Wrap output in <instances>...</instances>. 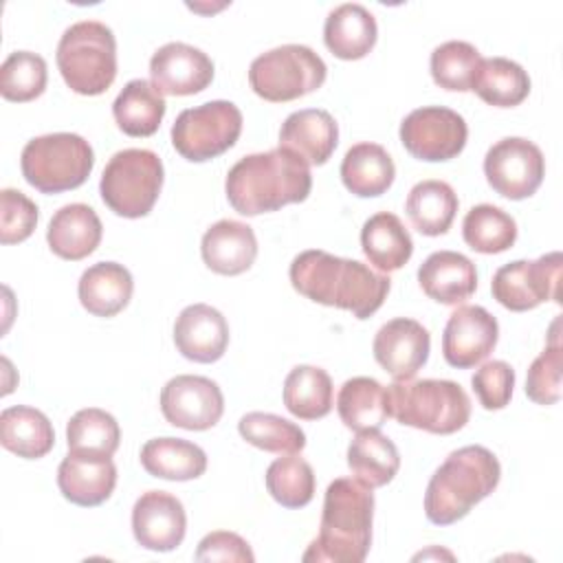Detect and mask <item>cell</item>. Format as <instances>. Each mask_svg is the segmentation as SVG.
Here are the masks:
<instances>
[{
  "label": "cell",
  "instance_id": "obj_46",
  "mask_svg": "<svg viewBox=\"0 0 563 563\" xmlns=\"http://www.w3.org/2000/svg\"><path fill=\"white\" fill-rule=\"evenodd\" d=\"M196 561H235V563H253L255 556L249 543L229 530H213L198 543Z\"/></svg>",
  "mask_w": 563,
  "mask_h": 563
},
{
  "label": "cell",
  "instance_id": "obj_25",
  "mask_svg": "<svg viewBox=\"0 0 563 563\" xmlns=\"http://www.w3.org/2000/svg\"><path fill=\"white\" fill-rule=\"evenodd\" d=\"M378 37L376 18L356 2H345L332 9L323 24V42L339 59L365 57Z\"/></svg>",
  "mask_w": 563,
  "mask_h": 563
},
{
  "label": "cell",
  "instance_id": "obj_40",
  "mask_svg": "<svg viewBox=\"0 0 563 563\" xmlns=\"http://www.w3.org/2000/svg\"><path fill=\"white\" fill-rule=\"evenodd\" d=\"M266 490L284 508H303L314 497V471L295 453L277 457L266 468Z\"/></svg>",
  "mask_w": 563,
  "mask_h": 563
},
{
  "label": "cell",
  "instance_id": "obj_15",
  "mask_svg": "<svg viewBox=\"0 0 563 563\" xmlns=\"http://www.w3.org/2000/svg\"><path fill=\"white\" fill-rule=\"evenodd\" d=\"M497 319L482 306L453 310L442 334V354L451 367L468 369L482 363L497 345Z\"/></svg>",
  "mask_w": 563,
  "mask_h": 563
},
{
  "label": "cell",
  "instance_id": "obj_35",
  "mask_svg": "<svg viewBox=\"0 0 563 563\" xmlns=\"http://www.w3.org/2000/svg\"><path fill=\"white\" fill-rule=\"evenodd\" d=\"M332 378L314 365H297L284 380V405L299 420H317L332 411Z\"/></svg>",
  "mask_w": 563,
  "mask_h": 563
},
{
  "label": "cell",
  "instance_id": "obj_19",
  "mask_svg": "<svg viewBox=\"0 0 563 563\" xmlns=\"http://www.w3.org/2000/svg\"><path fill=\"white\" fill-rule=\"evenodd\" d=\"M176 350L194 363H216L229 345V323L209 303H191L174 323Z\"/></svg>",
  "mask_w": 563,
  "mask_h": 563
},
{
  "label": "cell",
  "instance_id": "obj_2",
  "mask_svg": "<svg viewBox=\"0 0 563 563\" xmlns=\"http://www.w3.org/2000/svg\"><path fill=\"white\" fill-rule=\"evenodd\" d=\"M310 187V165L284 147L240 158L224 180L227 200L240 216H260L303 202Z\"/></svg>",
  "mask_w": 563,
  "mask_h": 563
},
{
  "label": "cell",
  "instance_id": "obj_31",
  "mask_svg": "<svg viewBox=\"0 0 563 563\" xmlns=\"http://www.w3.org/2000/svg\"><path fill=\"white\" fill-rule=\"evenodd\" d=\"M141 464L152 477L187 482L207 471V453L183 438H152L141 449Z\"/></svg>",
  "mask_w": 563,
  "mask_h": 563
},
{
  "label": "cell",
  "instance_id": "obj_41",
  "mask_svg": "<svg viewBox=\"0 0 563 563\" xmlns=\"http://www.w3.org/2000/svg\"><path fill=\"white\" fill-rule=\"evenodd\" d=\"M479 51L464 40H449L431 53V77L444 90L468 92L479 68Z\"/></svg>",
  "mask_w": 563,
  "mask_h": 563
},
{
  "label": "cell",
  "instance_id": "obj_24",
  "mask_svg": "<svg viewBox=\"0 0 563 563\" xmlns=\"http://www.w3.org/2000/svg\"><path fill=\"white\" fill-rule=\"evenodd\" d=\"M103 227L92 207L84 202L64 205L57 209L46 229L51 251L62 260H84L99 246Z\"/></svg>",
  "mask_w": 563,
  "mask_h": 563
},
{
  "label": "cell",
  "instance_id": "obj_33",
  "mask_svg": "<svg viewBox=\"0 0 563 563\" xmlns=\"http://www.w3.org/2000/svg\"><path fill=\"white\" fill-rule=\"evenodd\" d=\"M457 205V196L449 183L429 178L411 187L405 202V211L416 231L435 238L449 231Z\"/></svg>",
  "mask_w": 563,
  "mask_h": 563
},
{
  "label": "cell",
  "instance_id": "obj_42",
  "mask_svg": "<svg viewBox=\"0 0 563 563\" xmlns=\"http://www.w3.org/2000/svg\"><path fill=\"white\" fill-rule=\"evenodd\" d=\"M46 62L31 51L11 53L0 68V95L7 101L26 103L40 97L46 88Z\"/></svg>",
  "mask_w": 563,
  "mask_h": 563
},
{
  "label": "cell",
  "instance_id": "obj_20",
  "mask_svg": "<svg viewBox=\"0 0 563 563\" xmlns=\"http://www.w3.org/2000/svg\"><path fill=\"white\" fill-rule=\"evenodd\" d=\"M57 486L70 504L86 508L103 504L117 486L112 455L68 451L57 468Z\"/></svg>",
  "mask_w": 563,
  "mask_h": 563
},
{
  "label": "cell",
  "instance_id": "obj_37",
  "mask_svg": "<svg viewBox=\"0 0 563 563\" xmlns=\"http://www.w3.org/2000/svg\"><path fill=\"white\" fill-rule=\"evenodd\" d=\"M464 242L484 255L508 251L517 240V222L510 213L495 205H475L462 222Z\"/></svg>",
  "mask_w": 563,
  "mask_h": 563
},
{
  "label": "cell",
  "instance_id": "obj_18",
  "mask_svg": "<svg viewBox=\"0 0 563 563\" xmlns=\"http://www.w3.org/2000/svg\"><path fill=\"white\" fill-rule=\"evenodd\" d=\"M132 532L145 550H176L187 532V515L180 499L165 490L143 493L132 508Z\"/></svg>",
  "mask_w": 563,
  "mask_h": 563
},
{
  "label": "cell",
  "instance_id": "obj_6",
  "mask_svg": "<svg viewBox=\"0 0 563 563\" xmlns=\"http://www.w3.org/2000/svg\"><path fill=\"white\" fill-rule=\"evenodd\" d=\"M55 57L66 86L77 95H101L117 77L114 33L97 20L70 24L59 37Z\"/></svg>",
  "mask_w": 563,
  "mask_h": 563
},
{
  "label": "cell",
  "instance_id": "obj_17",
  "mask_svg": "<svg viewBox=\"0 0 563 563\" xmlns=\"http://www.w3.org/2000/svg\"><path fill=\"white\" fill-rule=\"evenodd\" d=\"M372 350L376 363L394 380H409L427 363L431 336L416 319L396 317L378 328Z\"/></svg>",
  "mask_w": 563,
  "mask_h": 563
},
{
  "label": "cell",
  "instance_id": "obj_14",
  "mask_svg": "<svg viewBox=\"0 0 563 563\" xmlns=\"http://www.w3.org/2000/svg\"><path fill=\"white\" fill-rule=\"evenodd\" d=\"M161 411L174 427L207 431L220 422L224 396L216 380L196 374H180L161 389Z\"/></svg>",
  "mask_w": 563,
  "mask_h": 563
},
{
  "label": "cell",
  "instance_id": "obj_38",
  "mask_svg": "<svg viewBox=\"0 0 563 563\" xmlns=\"http://www.w3.org/2000/svg\"><path fill=\"white\" fill-rule=\"evenodd\" d=\"M240 435L268 453H299L306 446V433L299 429V424L264 411H249L238 422Z\"/></svg>",
  "mask_w": 563,
  "mask_h": 563
},
{
  "label": "cell",
  "instance_id": "obj_4",
  "mask_svg": "<svg viewBox=\"0 0 563 563\" xmlns=\"http://www.w3.org/2000/svg\"><path fill=\"white\" fill-rule=\"evenodd\" d=\"M499 479V460L486 446L468 444L449 453L427 484V519L435 526H451L464 519L475 504L497 488Z\"/></svg>",
  "mask_w": 563,
  "mask_h": 563
},
{
  "label": "cell",
  "instance_id": "obj_43",
  "mask_svg": "<svg viewBox=\"0 0 563 563\" xmlns=\"http://www.w3.org/2000/svg\"><path fill=\"white\" fill-rule=\"evenodd\" d=\"M561 339H559V319L552 323L550 341L545 350L532 361L526 376V396L537 405H554L561 398Z\"/></svg>",
  "mask_w": 563,
  "mask_h": 563
},
{
  "label": "cell",
  "instance_id": "obj_10",
  "mask_svg": "<svg viewBox=\"0 0 563 563\" xmlns=\"http://www.w3.org/2000/svg\"><path fill=\"white\" fill-rule=\"evenodd\" d=\"M242 132V112L233 101L216 99L183 110L172 125L174 150L191 161H211L235 145Z\"/></svg>",
  "mask_w": 563,
  "mask_h": 563
},
{
  "label": "cell",
  "instance_id": "obj_44",
  "mask_svg": "<svg viewBox=\"0 0 563 563\" xmlns=\"http://www.w3.org/2000/svg\"><path fill=\"white\" fill-rule=\"evenodd\" d=\"M0 242L18 244L24 242L37 224V205L18 189L0 191Z\"/></svg>",
  "mask_w": 563,
  "mask_h": 563
},
{
  "label": "cell",
  "instance_id": "obj_45",
  "mask_svg": "<svg viewBox=\"0 0 563 563\" xmlns=\"http://www.w3.org/2000/svg\"><path fill=\"white\" fill-rule=\"evenodd\" d=\"M471 385L484 409H504L512 396L515 369L506 361H488L473 374Z\"/></svg>",
  "mask_w": 563,
  "mask_h": 563
},
{
  "label": "cell",
  "instance_id": "obj_30",
  "mask_svg": "<svg viewBox=\"0 0 563 563\" xmlns=\"http://www.w3.org/2000/svg\"><path fill=\"white\" fill-rule=\"evenodd\" d=\"M165 110V97L147 79L128 81L112 103L114 121L128 136H152L161 128Z\"/></svg>",
  "mask_w": 563,
  "mask_h": 563
},
{
  "label": "cell",
  "instance_id": "obj_39",
  "mask_svg": "<svg viewBox=\"0 0 563 563\" xmlns=\"http://www.w3.org/2000/svg\"><path fill=\"white\" fill-rule=\"evenodd\" d=\"M119 422L99 407L79 409L66 424L68 451L112 455L119 449Z\"/></svg>",
  "mask_w": 563,
  "mask_h": 563
},
{
  "label": "cell",
  "instance_id": "obj_34",
  "mask_svg": "<svg viewBox=\"0 0 563 563\" xmlns=\"http://www.w3.org/2000/svg\"><path fill=\"white\" fill-rule=\"evenodd\" d=\"M336 411L341 422L354 433L380 429L387 420L385 387L376 378L354 376L341 385Z\"/></svg>",
  "mask_w": 563,
  "mask_h": 563
},
{
  "label": "cell",
  "instance_id": "obj_11",
  "mask_svg": "<svg viewBox=\"0 0 563 563\" xmlns=\"http://www.w3.org/2000/svg\"><path fill=\"white\" fill-rule=\"evenodd\" d=\"M561 264L559 251L545 253L539 260H515L495 271L490 290L493 297L512 312H526L543 301H561Z\"/></svg>",
  "mask_w": 563,
  "mask_h": 563
},
{
  "label": "cell",
  "instance_id": "obj_29",
  "mask_svg": "<svg viewBox=\"0 0 563 563\" xmlns=\"http://www.w3.org/2000/svg\"><path fill=\"white\" fill-rule=\"evenodd\" d=\"M0 442L18 457L37 460L53 449L55 431L40 409L15 405L0 413Z\"/></svg>",
  "mask_w": 563,
  "mask_h": 563
},
{
  "label": "cell",
  "instance_id": "obj_28",
  "mask_svg": "<svg viewBox=\"0 0 563 563\" xmlns=\"http://www.w3.org/2000/svg\"><path fill=\"white\" fill-rule=\"evenodd\" d=\"M396 176V165L387 150L378 143L352 145L341 163V180L345 189L358 198L385 194Z\"/></svg>",
  "mask_w": 563,
  "mask_h": 563
},
{
  "label": "cell",
  "instance_id": "obj_5",
  "mask_svg": "<svg viewBox=\"0 0 563 563\" xmlns=\"http://www.w3.org/2000/svg\"><path fill=\"white\" fill-rule=\"evenodd\" d=\"M387 416L435 435L460 431L471 418V398L455 380H396L385 387Z\"/></svg>",
  "mask_w": 563,
  "mask_h": 563
},
{
  "label": "cell",
  "instance_id": "obj_3",
  "mask_svg": "<svg viewBox=\"0 0 563 563\" xmlns=\"http://www.w3.org/2000/svg\"><path fill=\"white\" fill-rule=\"evenodd\" d=\"M374 493L356 477H336L328 484L319 537L303 552V561L361 563L372 545Z\"/></svg>",
  "mask_w": 563,
  "mask_h": 563
},
{
  "label": "cell",
  "instance_id": "obj_21",
  "mask_svg": "<svg viewBox=\"0 0 563 563\" xmlns=\"http://www.w3.org/2000/svg\"><path fill=\"white\" fill-rule=\"evenodd\" d=\"M339 143V125L328 110L303 108L286 117L279 147L297 154L308 165H323Z\"/></svg>",
  "mask_w": 563,
  "mask_h": 563
},
{
  "label": "cell",
  "instance_id": "obj_8",
  "mask_svg": "<svg viewBox=\"0 0 563 563\" xmlns=\"http://www.w3.org/2000/svg\"><path fill=\"white\" fill-rule=\"evenodd\" d=\"M163 161L152 150L128 147L108 161L99 180L101 200L121 218H143L163 189Z\"/></svg>",
  "mask_w": 563,
  "mask_h": 563
},
{
  "label": "cell",
  "instance_id": "obj_26",
  "mask_svg": "<svg viewBox=\"0 0 563 563\" xmlns=\"http://www.w3.org/2000/svg\"><path fill=\"white\" fill-rule=\"evenodd\" d=\"M134 282L130 271L117 262H97L88 266L77 284L81 306L95 317L119 314L132 297Z\"/></svg>",
  "mask_w": 563,
  "mask_h": 563
},
{
  "label": "cell",
  "instance_id": "obj_22",
  "mask_svg": "<svg viewBox=\"0 0 563 563\" xmlns=\"http://www.w3.org/2000/svg\"><path fill=\"white\" fill-rule=\"evenodd\" d=\"M418 282L433 301L457 306L475 292L477 271L475 264L457 251H435L420 264Z\"/></svg>",
  "mask_w": 563,
  "mask_h": 563
},
{
  "label": "cell",
  "instance_id": "obj_32",
  "mask_svg": "<svg viewBox=\"0 0 563 563\" xmlns=\"http://www.w3.org/2000/svg\"><path fill=\"white\" fill-rule=\"evenodd\" d=\"M347 466L361 484L380 488L398 473L400 455L396 444L380 433V429L358 431L347 446Z\"/></svg>",
  "mask_w": 563,
  "mask_h": 563
},
{
  "label": "cell",
  "instance_id": "obj_7",
  "mask_svg": "<svg viewBox=\"0 0 563 563\" xmlns=\"http://www.w3.org/2000/svg\"><path fill=\"white\" fill-rule=\"evenodd\" d=\"M24 180L42 194H62L81 187L92 167V145L73 132H53L31 139L20 156Z\"/></svg>",
  "mask_w": 563,
  "mask_h": 563
},
{
  "label": "cell",
  "instance_id": "obj_27",
  "mask_svg": "<svg viewBox=\"0 0 563 563\" xmlns=\"http://www.w3.org/2000/svg\"><path fill=\"white\" fill-rule=\"evenodd\" d=\"M361 246L372 266L380 273L402 268L413 253V240L398 216L389 211L374 213L361 229Z\"/></svg>",
  "mask_w": 563,
  "mask_h": 563
},
{
  "label": "cell",
  "instance_id": "obj_16",
  "mask_svg": "<svg viewBox=\"0 0 563 563\" xmlns=\"http://www.w3.org/2000/svg\"><path fill=\"white\" fill-rule=\"evenodd\" d=\"M150 77L161 95L187 97L202 92L211 84L213 62L191 44L167 42L152 55Z\"/></svg>",
  "mask_w": 563,
  "mask_h": 563
},
{
  "label": "cell",
  "instance_id": "obj_1",
  "mask_svg": "<svg viewBox=\"0 0 563 563\" xmlns=\"http://www.w3.org/2000/svg\"><path fill=\"white\" fill-rule=\"evenodd\" d=\"M292 288L314 303L341 308L356 319L372 317L389 292V277L358 260H345L328 251H301L290 262Z\"/></svg>",
  "mask_w": 563,
  "mask_h": 563
},
{
  "label": "cell",
  "instance_id": "obj_23",
  "mask_svg": "<svg viewBox=\"0 0 563 563\" xmlns=\"http://www.w3.org/2000/svg\"><path fill=\"white\" fill-rule=\"evenodd\" d=\"M200 255L207 268L218 275H240L257 257V240L249 224L238 220H218L200 242Z\"/></svg>",
  "mask_w": 563,
  "mask_h": 563
},
{
  "label": "cell",
  "instance_id": "obj_12",
  "mask_svg": "<svg viewBox=\"0 0 563 563\" xmlns=\"http://www.w3.org/2000/svg\"><path fill=\"white\" fill-rule=\"evenodd\" d=\"M400 143L405 150L427 163L455 158L468 136L462 114L444 106H424L411 110L400 123Z\"/></svg>",
  "mask_w": 563,
  "mask_h": 563
},
{
  "label": "cell",
  "instance_id": "obj_9",
  "mask_svg": "<svg viewBox=\"0 0 563 563\" xmlns=\"http://www.w3.org/2000/svg\"><path fill=\"white\" fill-rule=\"evenodd\" d=\"M325 75V62L310 46L284 44L251 62L249 84L264 101L282 103L314 92Z\"/></svg>",
  "mask_w": 563,
  "mask_h": 563
},
{
  "label": "cell",
  "instance_id": "obj_36",
  "mask_svg": "<svg viewBox=\"0 0 563 563\" xmlns=\"http://www.w3.org/2000/svg\"><path fill=\"white\" fill-rule=\"evenodd\" d=\"M471 90L495 108L519 106L530 92V77L517 62L508 57H488L479 62Z\"/></svg>",
  "mask_w": 563,
  "mask_h": 563
},
{
  "label": "cell",
  "instance_id": "obj_13",
  "mask_svg": "<svg viewBox=\"0 0 563 563\" xmlns=\"http://www.w3.org/2000/svg\"><path fill=\"white\" fill-rule=\"evenodd\" d=\"M484 174L493 191L510 200L530 198L543 183L545 158L541 150L523 136H506L488 147Z\"/></svg>",
  "mask_w": 563,
  "mask_h": 563
}]
</instances>
